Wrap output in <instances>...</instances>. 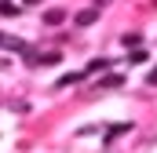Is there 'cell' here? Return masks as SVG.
Wrapping results in <instances>:
<instances>
[{"mask_svg": "<svg viewBox=\"0 0 157 153\" xmlns=\"http://www.w3.org/2000/svg\"><path fill=\"white\" fill-rule=\"evenodd\" d=\"M110 66H113L110 58H91L88 62V73H99V69H110Z\"/></svg>", "mask_w": 157, "mask_h": 153, "instance_id": "5b68a950", "label": "cell"}, {"mask_svg": "<svg viewBox=\"0 0 157 153\" xmlns=\"http://www.w3.org/2000/svg\"><path fill=\"white\" fill-rule=\"evenodd\" d=\"M0 40H4V33H0Z\"/></svg>", "mask_w": 157, "mask_h": 153, "instance_id": "7c38bea8", "label": "cell"}, {"mask_svg": "<svg viewBox=\"0 0 157 153\" xmlns=\"http://www.w3.org/2000/svg\"><path fill=\"white\" fill-rule=\"evenodd\" d=\"M0 15H7V18H11V15H18V7H15L11 0H0Z\"/></svg>", "mask_w": 157, "mask_h": 153, "instance_id": "ba28073f", "label": "cell"}, {"mask_svg": "<svg viewBox=\"0 0 157 153\" xmlns=\"http://www.w3.org/2000/svg\"><path fill=\"white\" fill-rule=\"evenodd\" d=\"M73 22H77V26H95V22H99V7H84V11H77Z\"/></svg>", "mask_w": 157, "mask_h": 153, "instance_id": "6da1fadb", "label": "cell"}, {"mask_svg": "<svg viewBox=\"0 0 157 153\" xmlns=\"http://www.w3.org/2000/svg\"><path fill=\"white\" fill-rule=\"evenodd\" d=\"M128 62H146V51H143V47H135V51H128Z\"/></svg>", "mask_w": 157, "mask_h": 153, "instance_id": "9c48e42d", "label": "cell"}, {"mask_svg": "<svg viewBox=\"0 0 157 153\" xmlns=\"http://www.w3.org/2000/svg\"><path fill=\"white\" fill-rule=\"evenodd\" d=\"M84 76H88V69H80V73H62V76H59V88H70V84L84 80Z\"/></svg>", "mask_w": 157, "mask_h": 153, "instance_id": "277c9868", "label": "cell"}, {"mask_svg": "<svg viewBox=\"0 0 157 153\" xmlns=\"http://www.w3.org/2000/svg\"><path fill=\"white\" fill-rule=\"evenodd\" d=\"M128 131H132V124H113V128H110V135H106V142H113L117 135H128Z\"/></svg>", "mask_w": 157, "mask_h": 153, "instance_id": "8992f818", "label": "cell"}, {"mask_svg": "<svg viewBox=\"0 0 157 153\" xmlns=\"http://www.w3.org/2000/svg\"><path fill=\"white\" fill-rule=\"evenodd\" d=\"M121 44H124L128 51H135V47H143V33H124V37H121Z\"/></svg>", "mask_w": 157, "mask_h": 153, "instance_id": "3957f363", "label": "cell"}, {"mask_svg": "<svg viewBox=\"0 0 157 153\" xmlns=\"http://www.w3.org/2000/svg\"><path fill=\"white\" fill-rule=\"evenodd\" d=\"M22 4H26V7H37V4H40V0H22Z\"/></svg>", "mask_w": 157, "mask_h": 153, "instance_id": "8fae6325", "label": "cell"}, {"mask_svg": "<svg viewBox=\"0 0 157 153\" xmlns=\"http://www.w3.org/2000/svg\"><path fill=\"white\" fill-rule=\"evenodd\" d=\"M146 80H150V84H157V69H150V73H146Z\"/></svg>", "mask_w": 157, "mask_h": 153, "instance_id": "30bf717a", "label": "cell"}, {"mask_svg": "<svg viewBox=\"0 0 157 153\" xmlns=\"http://www.w3.org/2000/svg\"><path fill=\"white\" fill-rule=\"evenodd\" d=\"M59 58H62L59 51H44V55H40V66H59Z\"/></svg>", "mask_w": 157, "mask_h": 153, "instance_id": "52a82bcc", "label": "cell"}, {"mask_svg": "<svg viewBox=\"0 0 157 153\" xmlns=\"http://www.w3.org/2000/svg\"><path fill=\"white\" fill-rule=\"evenodd\" d=\"M62 22H66V11H62V7L44 11V26H62Z\"/></svg>", "mask_w": 157, "mask_h": 153, "instance_id": "7a4b0ae2", "label": "cell"}]
</instances>
